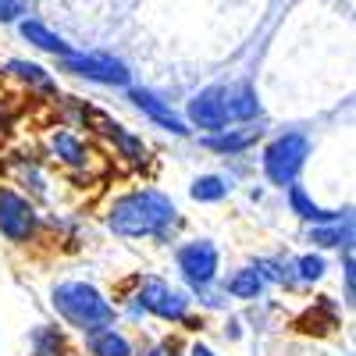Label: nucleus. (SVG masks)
Segmentation results:
<instances>
[{"label": "nucleus", "mask_w": 356, "mask_h": 356, "mask_svg": "<svg viewBox=\"0 0 356 356\" xmlns=\"http://www.w3.org/2000/svg\"><path fill=\"white\" fill-rule=\"evenodd\" d=\"M22 36L33 43V47H40V50H47V54H57V57H68V54H75L72 50V43H65L57 33H50V29L43 25V22H36V18H25L22 22Z\"/></svg>", "instance_id": "nucleus-9"}, {"label": "nucleus", "mask_w": 356, "mask_h": 356, "mask_svg": "<svg viewBox=\"0 0 356 356\" xmlns=\"http://www.w3.org/2000/svg\"><path fill=\"white\" fill-rule=\"evenodd\" d=\"M89 349H93V356H132V346L122 332H114L111 324H104V328L89 332Z\"/></svg>", "instance_id": "nucleus-12"}, {"label": "nucleus", "mask_w": 356, "mask_h": 356, "mask_svg": "<svg viewBox=\"0 0 356 356\" xmlns=\"http://www.w3.org/2000/svg\"><path fill=\"white\" fill-rule=\"evenodd\" d=\"M178 267H182V275L193 285H207L218 271V250L211 243H189L178 253Z\"/></svg>", "instance_id": "nucleus-8"}, {"label": "nucleus", "mask_w": 356, "mask_h": 356, "mask_svg": "<svg viewBox=\"0 0 356 356\" xmlns=\"http://www.w3.org/2000/svg\"><path fill=\"white\" fill-rule=\"evenodd\" d=\"M225 107H228V122H250V118L260 114V100L250 86L225 89Z\"/></svg>", "instance_id": "nucleus-11"}, {"label": "nucleus", "mask_w": 356, "mask_h": 356, "mask_svg": "<svg viewBox=\"0 0 356 356\" xmlns=\"http://www.w3.org/2000/svg\"><path fill=\"white\" fill-rule=\"evenodd\" d=\"M257 139V132H243V136H211V139H203L211 150H225V154H232V150H243V146H250Z\"/></svg>", "instance_id": "nucleus-18"}, {"label": "nucleus", "mask_w": 356, "mask_h": 356, "mask_svg": "<svg viewBox=\"0 0 356 356\" xmlns=\"http://www.w3.org/2000/svg\"><path fill=\"white\" fill-rule=\"evenodd\" d=\"M150 356H175V349H171V346H157Z\"/></svg>", "instance_id": "nucleus-23"}, {"label": "nucleus", "mask_w": 356, "mask_h": 356, "mask_svg": "<svg viewBox=\"0 0 356 356\" xmlns=\"http://www.w3.org/2000/svg\"><path fill=\"white\" fill-rule=\"evenodd\" d=\"M189 122L196 129H211V132H221L228 125V107H225V89L221 86H211V89H203V93L193 97Z\"/></svg>", "instance_id": "nucleus-7"}, {"label": "nucleus", "mask_w": 356, "mask_h": 356, "mask_svg": "<svg viewBox=\"0 0 356 356\" xmlns=\"http://www.w3.org/2000/svg\"><path fill=\"white\" fill-rule=\"evenodd\" d=\"M8 72L11 75H18V79H25V82H33V86H43V89H50L54 82H50V75L40 68V65H29V61H11L8 65Z\"/></svg>", "instance_id": "nucleus-17"}, {"label": "nucleus", "mask_w": 356, "mask_h": 356, "mask_svg": "<svg viewBox=\"0 0 356 356\" xmlns=\"http://www.w3.org/2000/svg\"><path fill=\"white\" fill-rule=\"evenodd\" d=\"M36 228V211L22 200L15 189H0V235H8L11 243L29 239Z\"/></svg>", "instance_id": "nucleus-4"}, {"label": "nucleus", "mask_w": 356, "mask_h": 356, "mask_svg": "<svg viewBox=\"0 0 356 356\" xmlns=\"http://www.w3.org/2000/svg\"><path fill=\"white\" fill-rule=\"evenodd\" d=\"M289 189H292V193H289L292 211L300 214V218H307V221H321V225H324V221H339V214H335V211H321L317 203H310V200H307V193H303L300 186H289Z\"/></svg>", "instance_id": "nucleus-13"}, {"label": "nucleus", "mask_w": 356, "mask_h": 356, "mask_svg": "<svg viewBox=\"0 0 356 356\" xmlns=\"http://www.w3.org/2000/svg\"><path fill=\"white\" fill-rule=\"evenodd\" d=\"M36 356H65V346L54 332H36Z\"/></svg>", "instance_id": "nucleus-19"}, {"label": "nucleus", "mask_w": 356, "mask_h": 356, "mask_svg": "<svg viewBox=\"0 0 356 356\" xmlns=\"http://www.w3.org/2000/svg\"><path fill=\"white\" fill-rule=\"evenodd\" d=\"M225 193H228V186H225V178H218V175H207V178H200V182L193 186V200H203V203L221 200Z\"/></svg>", "instance_id": "nucleus-16"}, {"label": "nucleus", "mask_w": 356, "mask_h": 356, "mask_svg": "<svg viewBox=\"0 0 356 356\" xmlns=\"http://www.w3.org/2000/svg\"><path fill=\"white\" fill-rule=\"evenodd\" d=\"M346 235H349V225H346V232H339V228H317V232H314V243H321V246H339Z\"/></svg>", "instance_id": "nucleus-21"}, {"label": "nucleus", "mask_w": 356, "mask_h": 356, "mask_svg": "<svg viewBox=\"0 0 356 356\" xmlns=\"http://www.w3.org/2000/svg\"><path fill=\"white\" fill-rule=\"evenodd\" d=\"M264 289V271H257V267H250V271H239L232 282H228V292L239 296V300H250V296H257Z\"/></svg>", "instance_id": "nucleus-14"}, {"label": "nucleus", "mask_w": 356, "mask_h": 356, "mask_svg": "<svg viewBox=\"0 0 356 356\" xmlns=\"http://www.w3.org/2000/svg\"><path fill=\"white\" fill-rule=\"evenodd\" d=\"M132 100H136V107H139V111H146V114H150L154 122H161L168 132H175V136H186V132H189V129L175 118V111H171V107H164L154 93H146V89H132Z\"/></svg>", "instance_id": "nucleus-10"}, {"label": "nucleus", "mask_w": 356, "mask_h": 356, "mask_svg": "<svg viewBox=\"0 0 356 356\" xmlns=\"http://www.w3.org/2000/svg\"><path fill=\"white\" fill-rule=\"evenodd\" d=\"M25 15V0H0V22H18Z\"/></svg>", "instance_id": "nucleus-22"}, {"label": "nucleus", "mask_w": 356, "mask_h": 356, "mask_svg": "<svg viewBox=\"0 0 356 356\" xmlns=\"http://www.w3.org/2000/svg\"><path fill=\"white\" fill-rule=\"evenodd\" d=\"M54 150H57V157L68 161V164H86V146L72 132H57L54 136Z\"/></svg>", "instance_id": "nucleus-15"}, {"label": "nucleus", "mask_w": 356, "mask_h": 356, "mask_svg": "<svg viewBox=\"0 0 356 356\" xmlns=\"http://www.w3.org/2000/svg\"><path fill=\"white\" fill-rule=\"evenodd\" d=\"M178 221L175 203L164 193L143 189V193H129L114 203V211L107 218L111 232L129 235V239H146V235H164L171 225Z\"/></svg>", "instance_id": "nucleus-1"}, {"label": "nucleus", "mask_w": 356, "mask_h": 356, "mask_svg": "<svg viewBox=\"0 0 356 356\" xmlns=\"http://www.w3.org/2000/svg\"><path fill=\"white\" fill-rule=\"evenodd\" d=\"M193 356H214V353L207 349V346H200V342H196V346H193Z\"/></svg>", "instance_id": "nucleus-24"}, {"label": "nucleus", "mask_w": 356, "mask_h": 356, "mask_svg": "<svg viewBox=\"0 0 356 356\" xmlns=\"http://www.w3.org/2000/svg\"><path fill=\"white\" fill-rule=\"evenodd\" d=\"M65 72L72 75H82V79H93V82H104V86H125L129 82V68L114 57H93V54H68L65 57Z\"/></svg>", "instance_id": "nucleus-5"}, {"label": "nucleus", "mask_w": 356, "mask_h": 356, "mask_svg": "<svg viewBox=\"0 0 356 356\" xmlns=\"http://www.w3.org/2000/svg\"><path fill=\"white\" fill-rule=\"evenodd\" d=\"M139 307L164 317V321H186V314H189V300L182 292L168 289L164 282H146L139 289Z\"/></svg>", "instance_id": "nucleus-6"}, {"label": "nucleus", "mask_w": 356, "mask_h": 356, "mask_svg": "<svg viewBox=\"0 0 356 356\" xmlns=\"http://www.w3.org/2000/svg\"><path fill=\"white\" fill-rule=\"evenodd\" d=\"M307 157H310V139L300 132H289L264 150V171L275 186H292L296 175L303 171Z\"/></svg>", "instance_id": "nucleus-3"}, {"label": "nucleus", "mask_w": 356, "mask_h": 356, "mask_svg": "<svg viewBox=\"0 0 356 356\" xmlns=\"http://www.w3.org/2000/svg\"><path fill=\"white\" fill-rule=\"evenodd\" d=\"M54 307L68 324H75V328H82V332H97V328H104V324L114 321V307L86 282L57 285L54 289Z\"/></svg>", "instance_id": "nucleus-2"}, {"label": "nucleus", "mask_w": 356, "mask_h": 356, "mask_svg": "<svg viewBox=\"0 0 356 356\" xmlns=\"http://www.w3.org/2000/svg\"><path fill=\"white\" fill-rule=\"evenodd\" d=\"M321 275H324V260H321V257H303V260H300V278L317 282Z\"/></svg>", "instance_id": "nucleus-20"}]
</instances>
